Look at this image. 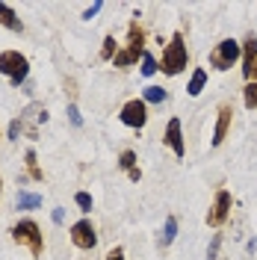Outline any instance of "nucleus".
I'll return each instance as SVG.
<instances>
[{"label":"nucleus","instance_id":"obj_1","mask_svg":"<svg viewBox=\"0 0 257 260\" xmlns=\"http://www.w3.org/2000/svg\"><path fill=\"white\" fill-rule=\"evenodd\" d=\"M12 240H15L18 245H24V248H30L33 257H42V254H45L42 228H39V222H33V219H21V222L12 228Z\"/></svg>","mask_w":257,"mask_h":260},{"label":"nucleus","instance_id":"obj_2","mask_svg":"<svg viewBox=\"0 0 257 260\" xmlns=\"http://www.w3.org/2000/svg\"><path fill=\"white\" fill-rule=\"evenodd\" d=\"M0 74L9 77L12 86H21L30 74V59L21 53V50H3L0 53Z\"/></svg>","mask_w":257,"mask_h":260},{"label":"nucleus","instance_id":"obj_3","mask_svg":"<svg viewBox=\"0 0 257 260\" xmlns=\"http://www.w3.org/2000/svg\"><path fill=\"white\" fill-rule=\"evenodd\" d=\"M186 62H189V53H186V45H183V36L175 32L172 42L163 50V74L175 77V74H180V71L186 68Z\"/></svg>","mask_w":257,"mask_h":260},{"label":"nucleus","instance_id":"obj_4","mask_svg":"<svg viewBox=\"0 0 257 260\" xmlns=\"http://www.w3.org/2000/svg\"><path fill=\"white\" fill-rule=\"evenodd\" d=\"M142 45H145V32L139 30V24L133 21L127 30V48L121 50V53H115V68H127V65L139 62V53H142Z\"/></svg>","mask_w":257,"mask_h":260},{"label":"nucleus","instance_id":"obj_5","mask_svg":"<svg viewBox=\"0 0 257 260\" xmlns=\"http://www.w3.org/2000/svg\"><path fill=\"white\" fill-rule=\"evenodd\" d=\"M237 59H240V42H234V39L219 42V48L210 53V65H213L216 71H228Z\"/></svg>","mask_w":257,"mask_h":260},{"label":"nucleus","instance_id":"obj_6","mask_svg":"<svg viewBox=\"0 0 257 260\" xmlns=\"http://www.w3.org/2000/svg\"><path fill=\"white\" fill-rule=\"evenodd\" d=\"M118 118H121V124H127V127H145V121H148V107H145V101L142 98L127 101V104L121 107Z\"/></svg>","mask_w":257,"mask_h":260},{"label":"nucleus","instance_id":"obj_7","mask_svg":"<svg viewBox=\"0 0 257 260\" xmlns=\"http://www.w3.org/2000/svg\"><path fill=\"white\" fill-rule=\"evenodd\" d=\"M68 234H71V243L77 245V248H83V251H89V248H95V245H98L95 225H92L89 219H80V222H74Z\"/></svg>","mask_w":257,"mask_h":260},{"label":"nucleus","instance_id":"obj_8","mask_svg":"<svg viewBox=\"0 0 257 260\" xmlns=\"http://www.w3.org/2000/svg\"><path fill=\"white\" fill-rule=\"evenodd\" d=\"M228 213H231V192H228V189H222V192L216 195V204H213V207H210V213H207V225L219 228L228 219Z\"/></svg>","mask_w":257,"mask_h":260},{"label":"nucleus","instance_id":"obj_9","mask_svg":"<svg viewBox=\"0 0 257 260\" xmlns=\"http://www.w3.org/2000/svg\"><path fill=\"white\" fill-rule=\"evenodd\" d=\"M166 145L175 151V157H186V145H183V136H180V118L169 121V127H166Z\"/></svg>","mask_w":257,"mask_h":260},{"label":"nucleus","instance_id":"obj_10","mask_svg":"<svg viewBox=\"0 0 257 260\" xmlns=\"http://www.w3.org/2000/svg\"><path fill=\"white\" fill-rule=\"evenodd\" d=\"M231 107L228 104H222L219 107V118H216V130H213V148H219L222 142H225V136H228V127H231Z\"/></svg>","mask_w":257,"mask_h":260},{"label":"nucleus","instance_id":"obj_11","mask_svg":"<svg viewBox=\"0 0 257 260\" xmlns=\"http://www.w3.org/2000/svg\"><path fill=\"white\" fill-rule=\"evenodd\" d=\"M42 195L39 192H27V189H18V195H15V207L18 210H39L42 207Z\"/></svg>","mask_w":257,"mask_h":260},{"label":"nucleus","instance_id":"obj_12","mask_svg":"<svg viewBox=\"0 0 257 260\" xmlns=\"http://www.w3.org/2000/svg\"><path fill=\"white\" fill-rule=\"evenodd\" d=\"M0 24H3L6 30H12V32H21V30H24V24L18 21L15 9H12V6H6V3H0Z\"/></svg>","mask_w":257,"mask_h":260},{"label":"nucleus","instance_id":"obj_13","mask_svg":"<svg viewBox=\"0 0 257 260\" xmlns=\"http://www.w3.org/2000/svg\"><path fill=\"white\" fill-rule=\"evenodd\" d=\"M204 83H207V71H204V68H195V71H192V80H189V89H186V92H189L192 98L201 95Z\"/></svg>","mask_w":257,"mask_h":260},{"label":"nucleus","instance_id":"obj_14","mask_svg":"<svg viewBox=\"0 0 257 260\" xmlns=\"http://www.w3.org/2000/svg\"><path fill=\"white\" fill-rule=\"evenodd\" d=\"M242 62H245V68H242V71H248V68L257 62V39H254V36L245 42V56H242Z\"/></svg>","mask_w":257,"mask_h":260},{"label":"nucleus","instance_id":"obj_15","mask_svg":"<svg viewBox=\"0 0 257 260\" xmlns=\"http://www.w3.org/2000/svg\"><path fill=\"white\" fill-rule=\"evenodd\" d=\"M142 101H148V104H163V101H166V89H160V86H148Z\"/></svg>","mask_w":257,"mask_h":260},{"label":"nucleus","instance_id":"obj_16","mask_svg":"<svg viewBox=\"0 0 257 260\" xmlns=\"http://www.w3.org/2000/svg\"><path fill=\"white\" fill-rule=\"evenodd\" d=\"M175 237H177V219L169 216V219H166V228H163V245H169Z\"/></svg>","mask_w":257,"mask_h":260},{"label":"nucleus","instance_id":"obj_17","mask_svg":"<svg viewBox=\"0 0 257 260\" xmlns=\"http://www.w3.org/2000/svg\"><path fill=\"white\" fill-rule=\"evenodd\" d=\"M242 101H245L248 110L257 107V83H245V95H242Z\"/></svg>","mask_w":257,"mask_h":260},{"label":"nucleus","instance_id":"obj_18","mask_svg":"<svg viewBox=\"0 0 257 260\" xmlns=\"http://www.w3.org/2000/svg\"><path fill=\"white\" fill-rule=\"evenodd\" d=\"M154 71H160V68H157V59H154L151 53H142V74L145 77H151Z\"/></svg>","mask_w":257,"mask_h":260},{"label":"nucleus","instance_id":"obj_19","mask_svg":"<svg viewBox=\"0 0 257 260\" xmlns=\"http://www.w3.org/2000/svg\"><path fill=\"white\" fill-rule=\"evenodd\" d=\"M118 166H121V169H127V172H133V169H136V154H133V151H121Z\"/></svg>","mask_w":257,"mask_h":260},{"label":"nucleus","instance_id":"obj_20","mask_svg":"<svg viewBox=\"0 0 257 260\" xmlns=\"http://www.w3.org/2000/svg\"><path fill=\"white\" fill-rule=\"evenodd\" d=\"M101 59H115V39L107 36L104 39V50H101Z\"/></svg>","mask_w":257,"mask_h":260},{"label":"nucleus","instance_id":"obj_21","mask_svg":"<svg viewBox=\"0 0 257 260\" xmlns=\"http://www.w3.org/2000/svg\"><path fill=\"white\" fill-rule=\"evenodd\" d=\"M74 201H77V207H80L83 213H92V195L89 192H77L74 195Z\"/></svg>","mask_w":257,"mask_h":260},{"label":"nucleus","instance_id":"obj_22","mask_svg":"<svg viewBox=\"0 0 257 260\" xmlns=\"http://www.w3.org/2000/svg\"><path fill=\"white\" fill-rule=\"evenodd\" d=\"M27 166H30L33 180H42V172H39V166H36V151H27Z\"/></svg>","mask_w":257,"mask_h":260},{"label":"nucleus","instance_id":"obj_23","mask_svg":"<svg viewBox=\"0 0 257 260\" xmlns=\"http://www.w3.org/2000/svg\"><path fill=\"white\" fill-rule=\"evenodd\" d=\"M219 245H222V237H219V234H216V237H213V243H210L207 260H216V254H219Z\"/></svg>","mask_w":257,"mask_h":260},{"label":"nucleus","instance_id":"obj_24","mask_svg":"<svg viewBox=\"0 0 257 260\" xmlns=\"http://www.w3.org/2000/svg\"><path fill=\"white\" fill-rule=\"evenodd\" d=\"M68 118H71V124H74V127H80V124H83V118H80V113H77V107H74V104H68Z\"/></svg>","mask_w":257,"mask_h":260},{"label":"nucleus","instance_id":"obj_25","mask_svg":"<svg viewBox=\"0 0 257 260\" xmlns=\"http://www.w3.org/2000/svg\"><path fill=\"white\" fill-rule=\"evenodd\" d=\"M101 9H104V3H92V6H89V9L83 12V21H92V18H95L98 12H101Z\"/></svg>","mask_w":257,"mask_h":260},{"label":"nucleus","instance_id":"obj_26","mask_svg":"<svg viewBox=\"0 0 257 260\" xmlns=\"http://www.w3.org/2000/svg\"><path fill=\"white\" fill-rule=\"evenodd\" d=\"M107 260H124V248H121V245L110 248V251H107Z\"/></svg>","mask_w":257,"mask_h":260},{"label":"nucleus","instance_id":"obj_27","mask_svg":"<svg viewBox=\"0 0 257 260\" xmlns=\"http://www.w3.org/2000/svg\"><path fill=\"white\" fill-rule=\"evenodd\" d=\"M18 133H21V121H12V124H9V139H18Z\"/></svg>","mask_w":257,"mask_h":260},{"label":"nucleus","instance_id":"obj_28","mask_svg":"<svg viewBox=\"0 0 257 260\" xmlns=\"http://www.w3.org/2000/svg\"><path fill=\"white\" fill-rule=\"evenodd\" d=\"M245 77H248V83H257V62L251 65L248 71H245Z\"/></svg>","mask_w":257,"mask_h":260},{"label":"nucleus","instance_id":"obj_29","mask_svg":"<svg viewBox=\"0 0 257 260\" xmlns=\"http://www.w3.org/2000/svg\"><path fill=\"white\" fill-rule=\"evenodd\" d=\"M62 219H65L62 207H56V210H53V222H56V225H62Z\"/></svg>","mask_w":257,"mask_h":260},{"label":"nucleus","instance_id":"obj_30","mask_svg":"<svg viewBox=\"0 0 257 260\" xmlns=\"http://www.w3.org/2000/svg\"><path fill=\"white\" fill-rule=\"evenodd\" d=\"M0 195H3V178H0Z\"/></svg>","mask_w":257,"mask_h":260}]
</instances>
